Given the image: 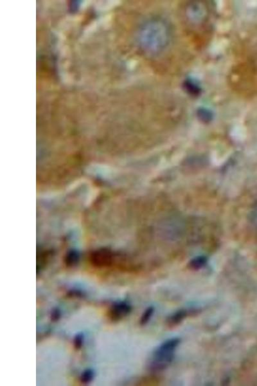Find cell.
<instances>
[{
    "mask_svg": "<svg viewBox=\"0 0 257 386\" xmlns=\"http://www.w3.org/2000/svg\"><path fill=\"white\" fill-rule=\"evenodd\" d=\"M209 3L205 1H191L183 6L181 17L186 29L193 34L199 35L209 29L211 19Z\"/></svg>",
    "mask_w": 257,
    "mask_h": 386,
    "instance_id": "cell-2",
    "label": "cell"
},
{
    "mask_svg": "<svg viewBox=\"0 0 257 386\" xmlns=\"http://www.w3.org/2000/svg\"><path fill=\"white\" fill-rule=\"evenodd\" d=\"M83 342H84V336L82 334H79L76 335V337L74 338V346L77 350L80 349L82 347Z\"/></svg>",
    "mask_w": 257,
    "mask_h": 386,
    "instance_id": "cell-11",
    "label": "cell"
},
{
    "mask_svg": "<svg viewBox=\"0 0 257 386\" xmlns=\"http://www.w3.org/2000/svg\"><path fill=\"white\" fill-rule=\"evenodd\" d=\"M60 311H59L58 309H55V310H53L52 313H51V319L53 321H56V320H58L60 318Z\"/></svg>",
    "mask_w": 257,
    "mask_h": 386,
    "instance_id": "cell-12",
    "label": "cell"
},
{
    "mask_svg": "<svg viewBox=\"0 0 257 386\" xmlns=\"http://www.w3.org/2000/svg\"><path fill=\"white\" fill-rule=\"evenodd\" d=\"M250 221L254 229L257 231V201L251 211Z\"/></svg>",
    "mask_w": 257,
    "mask_h": 386,
    "instance_id": "cell-10",
    "label": "cell"
},
{
    "mask_svg": "<svg viewBox=\"0 0 257 386\" xmlns=\"http://www.w3.org/2000/svg\"><path fill=\"white\" fill-rule=\"evenodd\" d=\"M154 312V308L153 306H149L145 310L144 314H142L141 319H140V323L142 326L145 325L149 322L151 319L152 316H153Z\"/></svg>",
    "mask_w": 257,
    "mask_h": 386,
    "instance_id": "cell-7",
    "label": "cell"
},
{
    "mask_svg": "<svg viewBox=\"0 0 257 386\" xmlns=\"http://www.w3.org/2000/svg\"><path fill=\"white\" fill-rule=\"evenodd\" d=\"M131 311V306L126 302L115 303L110 310V317L112 320H118L127 316Z\"/></svg>",
    "mask_w": 257,
    "mask_h": 386,
    "instance_id": "cell-5",
    "label": "cell"
},
{
    "mask_svg": "<svg viewBox=\"0 0 257 386\" xmlns=\"http://www.w3.org/2000/svg\"><path fill=\"white\" fill-rule=\"evenodd\" d=\"M181 339L172 338L162 342L156 348L152 357L151 369L154 371H161L169 367L175 359L176 352Z\"/></svg>",
    "mask_w": 257,
    "mask_h": 386,
    "instance_id": "cell-3",
    "label": "cell"
},
{
    "mask_svg": "<svg viewBox=\"0 0 257 386\" xmlns=\"http://www.w3.org/2000/svg\"><path fill=\"white\" fill-rule=\"evenodd\" d=\"M197 309H181L169 316L167 319V325L170 327H174L178 325L187 316H191V314H196L199 312Z\"/></svg>",
    "mask_w": 257,
    "mask_h": 386,
    "instance_id": "cell-4",
    "label": "cell"
},
{
    "mask_svg": "<svg viewBox=\"0 0 257 386\" xmlns=\"http://www.w3.org/2000/svg\"><path fill=\"white\" fill-rule=\"evenodd\" d=\"M79 261V254L76 251H72L66 256V263L68 266H74Z\"/></svg>",
    "mask_w": 257,
    "mask_h": 386,
    "instance_id": "cell-9",
    "label": "cell"
},
{
    "mask_svg": "<svg viewBox=\"0 0 257 386\" xmlns=\"http://www.w3.org/2000/svg\"><path fill=\"white\" fill-rule=\"evenodd\" d=\"M173 41L174 32L171 22L161 16L150 17L138 31V48L149 58L163 56L171 49Z\"/></svg>",
    "mask_w": 257,
    "mask_h": 386,
    "instance_id": "cell-1",
    "label": "cell"
},
{
    "mask_svg": "<svg viewBox=\"0 0 257 386\" xmlns=\"http://www.w3.org/2000/svg\"><path fill=\"white\" fill-rule=\"evenodd\" d=\"M95 373L94 370L88 369L85 370L80 377L81 383L84 384L90 383L94 379Z\"/></svg>",
    "mask_w": 257,
    "mask_h": 386,
    "instance_id": "cell-8",
    "label": "cell"
},
{
    "mask_svg": "<svg viewBox=\"0 0 257 386\" xmlns=\"http://www.w3.org/2000/svg\"><path fill=\"white\" fill-rule=\"evenodd\" d=\"M207 257L204 256H197L191 259L189 263V267L192 270H197L205 267L207 265Z\"/></svg>",
    "mask_w": 257,
    "mask_h": 386,
    "instance_id": "cell-6",
    "label": "cell"
}]
</instances>
